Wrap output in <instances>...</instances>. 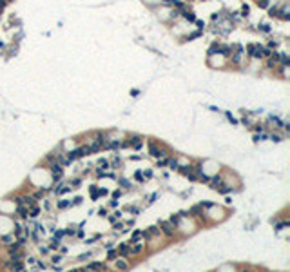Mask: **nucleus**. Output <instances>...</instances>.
Returning a JSON list of instances; mask_svg holds the SVG:
<instances>
[{
	"label": "nucleus",
	"mask_w": 290,
	"mask_h": 272,
	"mask_svg": "<svg viewBox=\"0 0 290 272\" xmlns=\"http://www.w3.org/2000/svg\"><path fill=\"white\" fill-rule=\"evenodd\" d=\"M167 165H169V167H171L172 171H178V167H180V161H178L176 158H171V160L167 161Z\"/></svg>",
	"instance_id": "obj_24"
},
{
	"label": "nucleus",
	"mask_w": 290,
	"mask_h": 272,
	"mask_svg": "<svg viewBox=\"0 0 290 272\" xmlns=\"http://www.w3.org/2000/svg\"><path fill=\"white\" fill-rule=\"evenodd\" d=\"M167 161H169L167 158H163V160H160V158H158V167H165V165H167Z\"/></svg>",
	"instance_id": "obj_39"
},
{
	"label": "nucleus",
	"mask_w": 290,
	"mask_h": 272,
	"mask_svg": "<svg viewBox=\"0 0 290 272\" xmlns=\"http://www.w3.org/2000/svg\"><path fill=\"white\" fill-rule=\"evenodd\" d=\"M56 161L62 165V167H65V165H69L71 161H69V158H67V154H56Z\"/></svg>",
	"instance_id": "obj_18"
},
{
	"label": "nucleus",
	"mask_w": 290,
	"mask_h": 272,
	"mask_svg": "<svg viewBox=\"0 0 290 272\" xmlns=\"http://www.w3.org/2000/svg\"><path fill=\"white\" fill-rule=\"evenodd\" d=\"M205 2H207V0H205Z\"/></svg>",
	"instance_id": "obj_52"
},
{
	"label": "nucleus",
	"mask_w": 290,
	"mask_h": 272,
	"mask_svg": "<svg viewBox=\"0 0 290 272\" xmlns=\"http://www.w3.org/2000/svg\"><path fill=\"white\" fill-rule=\"evenodd\" d=\"M49 171H51V176H53V180H55V181H60V180H62V176H64V167L58 163L56 160H55V161H51Z\"/></svg>",
	"instance_id": "obj_3"
},
{
	"label": "nucleus",
	"mask_w": 290,
	"mask_h": 272,
	"mask_svg": "<svg viewBox=\"0 0 290 272\" xmlns=\"http://www.w3.org/2000/svg\"><path fill=\"white\" fill-rule=\"evenodd\" d=\"M47 251H49L47 247H40V252H42V254H47Z\"/></svg>",
	"instance_id": "obj_50"
},
{
	"label": "nucleus",
	"mask_w": 290,
	"mask_h": 272,
	"mask_svg": "<svg viewBox=\"0 0 290 272\" xmlns=\"http://www.w3.org/2000/svg\"><path fill=\"white\" fill-rule=\"evenodd\" d=\"M127 211H129V212H133V214H138V212H140V209H138V207H134V205H133V207L129 205V207H127Z\"/></svg>",
	"instance_id": "obj_40"
},
{
	"label": "nucleus",
	"mask_w": 290,
	"mask_h": 272,
	"mask_svg": "<svg viewBox=\"0 0 290 272\" xmlns=\"http://www.w3.org/2000/svg\"><path fill=\"white\" fill-rule=\"evenodd\" d=\"M89 256H91V252H83V254H80V256H78V261H87V259H89Z\"/></svg>",
	"instance_id": "obj_36"
},
{
	"label": "nucleus",
	"mask_w": 290,
	"mask_h": 272,
	"mask_svg": "<svg viewBox=\"0 0 290 272\" xmlns=\"http://www.w3.org/2000/svg\"><path fill=\"white\" fill-rule=\"evenodd\" d=\"M250 15V6L249 4H243L241 6V17H249Z\"/></svg>",
	"instance_id": "obj_27"
},
{
	"label": "nucleus",
	"mask_w": 290,
	"mask_h": 272,
	"mask_svg": "<svg viewBox=\"0 0 290 272\" xmlns=\"http://www.w3.org/2000/svg\"><path fill=\"white\" fill-rule=\"evenodd\" d=\"M149 154L153 156V158H163V156L167 154V151L163 147H160L156 142H149Z\"/></svg>",
	"instance_id": "obj_4"
},
{
	"label": "nucleus",
	"mask_w": 290,
	"mask_h": 272,
	"mask_svg": "<svg viewBox=\"0 0 290 272\" xmlns=\"http://www.w3.org/2000/svg\"><path fill=\"white\" fill-rule=\"evenodd\" d=\"M17 216L22 218V220H27V218H29V211H27V207H25L24 203H18V207H17Z\"/></svg>",
	"instance_id": "obj_10"
},
{
	"label": "nucleus",
	"mask_w": 290,
	"mask_h": 272,
	"mask_svg": "<svg viewBox=\"0 0 290 272\" xmlns=\"http://www.w3.org/2000/svg\"><path fill=\"white\" fill-rule=\"evenodd\" d=\"M156 198H158V192H154V194L151 196V198H149V201H147V203H153V201H154Z\"/></svg>",
	"instance_id": "obj_45"
},
{
	"label": "nucleus",
	"mask_w": 290,
	"mask_h": 272,
	"mask_svg": "<svg viewBox=\"0 0 290 272\" xmlns=\"http://www.w3.org/2000/svg\"><path fill=\"white\" fill-rule=\"evenodd\" d=\"M27 211H29V218H37V216L42 212V209H40L37 203H35V205H31V207H27Z\"/></svg>",
	"instance_id": "obj_17"
},
{
	"label": "nucleus",
	"mask_w": 290,
	"mask_h": 272,
	"mask_svg": "<svg viewBox=\"0 0 290 272\" xmlns=\"http://www.w3.org/2000/svg\"><path fill=\"white\" fill-rule=\"evenodd\" d=\"M71 205V201H67V200H60L58 201V209H67Z\"/></svg>",
	"instance_id": "obj_31"
},
{
	"label": "nucleus",
	"mask_w": 290,
	"mask_h": 272,
	"mask_svg": "<svg viewBox=\"0 0 290 272\" xmlns=\"http://www.w3.org/2000/svg\"><path fill=\"white\" fill-rule=\"evenodd\" d=\"M105 269H107V265L100 263V261H93V263L87 265V270H105Z\"/></svg>",
	"instance_id": "obj_14"
},
{
	"label": "nucleus",
	"mask_w": 290,
	"mask_h": 272,
	"mask_svg": "<svg viewBox=\"0 0 290 272\" xmlns=\"http://www.w3.org/2000/svg\"><path fill=\"white\" fill-rule=\"evenodd\" d=\"M123 147V142H120V140H113V142H109V149H122Z\"/></svg>",
	"instance_id": "obj_20"
},
{
	"label": "nucleus",
	"mask_w": 290,
	"mask_h": 272,
	"mask_svg": "<svg viewBox=\"0 0 290 272\" xmlns=\"http://www.w3.org/2000/svg\"><path fill=\"white\" fill-rule=\"evenodd\" d=\"M89 149H91V153H100V151H102V145H100L98 142H95L93 145H89Z\"/></svg>",
	"instance_id": "obj_29"
},
{
	"label": "nucleus",
	"mask_w": 290,
	"mask_h": 272,
	"mask_svg": "<svg viewBox=\"0 0 290 272\" xmlns=\"http://www.w3.org/2000/svg\"><path fill=\"white\" fill-rule=\"evenodd\" d=\"M160 231L165 234L167 238H172L174 232H176V227H174L171 221H165V220H161V221H160Z\"/></svg>",
	"instance_id": "obj_5"
},
{
	"label": "nucleus",
	"mask_w": 290,
	"mask_h": 272,
	"mask_svg": "<svg viewBox=\"0 0 290 272\" xmlns=\"http://www.w3.org/2000/svg\"><path fill=\"white\" fill-rule=\"evenodd\" d=\"M73 203H75V205H80V203H82V198H80V196H76V198H75V201H73Z\"/></svg>",
	"instance_id": "obj_46"
},
{
	"label": "nucleus",
	"mask_w": 290,
	"mask_h": 272,
	"mask_svg": "<svg viewBox=\"0 0 290 272\" xmlns=\"http://www.w3.org/2000/svg\"><path fill=\"white\" fill-rule=\"evenodd\" d=\"M76 153H78V158H83V156L91 154V149H89V145H80L76 149Z\"/></svg>",
	"instance_id": "obj_16"
},
{
	"label": "nucleus",
	"mask_w": 290,
	"mask_h": 272,
	"mask_svg": "<svg viewBox=\"0 0 290 272\" xmlns=\"http://www.w3.org/2000/svg\"><path fill=\"white\" fill-rule=\"evenodd\" d=\"M120 185H122V187H125V189H133V183H131L127 178H120Z\"/></svg>",
	"instance_id": "obj_28"
},
{
	"label": "nucleus",
	"mask_w": 290,
	"mask_h": 272,
	"mask_svg": "<svg viewBox=\"0 0 290 272\" xmlns=\"http://www.w3.org/2000/svg\"><path fill=\"white\" fill-rule=\"evenodd\" d=\"M263 49H265V45H261V44H249L245 47V55L252 60H261L263 58Z\"/></svg>",
	"instance_id": "obj_1"
},
{
	"label": "nucleus",
	"mask_w": 290,
	"mask_h": 272,
	"mask_svg": "<svg viewBox=\"0 0 290 272\" xmlns=\"http://www.w3.org/2000/svg\"><path fill=\"white\" fill-rule=\"evenodd\" d=\"M134 241H141V231H134L133 232V238H131L129 243H134Z\"/></svg>",
	"instance_id": "obj_26"
},
{
	"label": "nucleus",
	"mask_w": 290,
	"mask_h": 272,
	"mask_svg": "<svg viewBox=\"0 0 290 272\" xmlns=\"http://www.w3.org/2000/svg\"><path fill=\"white\" fill-rule=\"evenodd\" d=\"M285 227H288V221H281V223H276V227H274V229H276V232H279V231H281V229H285Z\"/></svg>",
	"instance_id": "obj_32"
},
{
	"label": "nucleus",
	"mask_w": 290,
	"mask_h": 272,
	"mask_svg": "<svg viewBox=\"0 0 290 272\" xmlns=\"http://www.w3.org/2000/svg\"><path fill=\"white\" fill-rule=\"evenodd\" d=\"M64 232L67 234V236H75V234H76V229H75V227H69V229H65Z\"/></svg>",
	"instance_id": "obj_37"
},
{
	"label": "nucleus",
	"mask_w": 290,
	"mask_h": 272,
	"mask_svg": "<svg viewBox=\"0 0 290 272\" xmlns=\"http://www.w3.org/2000/svg\"><path fill=\"white\" fill-rule=\"evenodd\" d=\"M143 176H145V178H153V171H145V174Z\"/></svg>",
	"instance_id": "obj_48"
},
{
	"label": "nucleus",
	"mask_w": 290,
	"mask_h": 272,
	"mask_svg": "<svg viewBox=\"0 0 290 272\" xmlns=\"http://www.w3.org/2000/svg\"><path fill=\"white\" fill-rule=\"evenodd\" d=\"M114 231H123V223H116L114 221Z\"/></svg>",
	"instance_id": "obj_42"
},
{
	"label": "nucleus",
	"mask_w": 290,
	"mask_h": 272,
	"mask_svg": "<svg viewBox=\"0 0 290 272\" xmlns=\"http://www.w3.org/2000/svg\"><path fill=\"white\" fill-rule=\"evenodd\" d=\"M109 205H111V207H116V205H118V200H111Z\"/></svg>",
	"instance_id": "obj_47"
},
{
	"label": "nucleus",
	"mask_w": 290,
	"mask_h": 272,
	"mask_svg": "<svg viewBox=\"0 0 290 272\" xmlns=\"http://www.w3.org/2000/svg\"><path fill=\"white\" fill-rule=\"evenodd\" d=\"M20 201H22L25 207H31V205L37 203V198H35L33 194H25V196H20Z\"/></svg>",
	"instance_id": "obj_11"
},
{
	"label": "nucleus",
	"mask_w": 290,
	"mask_h": 272,
	"mask_svg": "<svg viewBox=\"0 0 290 272\" xmlns=\"http://www.w3.org/2000/svg\"><path fill=\"white\" fill-rule=\"evenodd\" d=\"M15 239H17V236H15V234H6V236H2V238H0V243H2V245H6V247H9Z\"/></svg>",
	"instance_id": "obj_15"
},
{
	"label": "nucleus",
	"mask_w": 290,
	"mask_h": 272,
	"mask_svg": "<svg viewBox=\"0 0 290 272\" xmlns=\"http://www.w3.org/2000/svg\"><path fill=\"white\" fill-rule=\"evenodd\" d=\"M116 251H118V254H120L122 258H127V256H131V254H133V252H131V243H120Z\"/></svg>",
	"instance_id": "obj_8"
},
{
	"label": "nucleus",
	"mask_w": 290,
	"mask_h": 272,
	"mask_svg": "<svg viewBox=\"0 0 290 272\" xmlns=\"http://www.w3.org/2000/svg\"><path fill=\"white\" fill-rule=\"evenodd\" d=\"M270 140H272V142H281L283 138H281L279 134H270Z\"/></svg>",
	"instance_id": "obj_41"
},
{
	"label": "nucleus",
	"mask_w": 290,
	"mask_h": 272,
	"mask_svg": "<svg viewBox=\"0 0 290 272\" xmlns=\"http://www.w3.org/2000/svg\"><path fill=\"white\" fill-rule=\"evenodd\" d=\"M98 214H100V216H107V211H105V209H100Z\"/></svg>",
	"instance_id": "obj_49"
},
{
	"label": "nucleus",
	"mask_w": 290,
	"mask_h": 272,
	"mask_svg": "<svg viewBox=\"0 0 290 272\" xmlns=\"http://www.w3.org/2000/svg\"><path fill=\"white\" fill-rule=\"evenodd\" d=\"M24 254L22 251H17V252H9V261H22Z\"/></svg>",
	"instance_id": "obj_19"
},
{
	"label": "nucleus",
	"mask_w": 290,
	"mask_h": 272,
	"mask_svg": "<svg viewBox=\"0 0 290 272\" xmlns=\"http://www.w3.org/2000/svg\"><path fill=\"white\" fill-rule=\"evenodd\" d=\"M113 169H120L122 167V160H120V156H114L113 160H111V163H109Z\"/></svg>",
	"instance_id": "obj_21"
},
{
	"label": "nucleus",
	"mask_w": 290,
	"mask_h": 272,
	"mask_svg": "<svg viewBox=\"0 0 290 272\" xmlns=\"http://www.w3.org/2000/svg\"><path fill=\"white\" fill-rule=\"evenodd\" d=\"M60 261H62V256H53V263H60Z\"/></svg>",
	"instance_id": "obj_43"
},
{
	"label": "nucleus",
	"mask_w": 290,
	"mask_h": 272,
	"mask_svg": "<svg viewBox=\"0 0 290 272\" xmlns=\"http://www.w3.org/2000/svg\"><path fill=\"white\" fill-rule=\"evenodd\" d=\"M6 269H7V270L22 272L24 270V263H22V261H7V263H6Z\"/></svg>",
	"instance_id": "obj_9"
},
{
	"label": "nucleus",
	"mask_w": 290,
	"mask_h": 272,
	"mask_svg": "<svg viewBox=\"0 0 290 272\" xmlns=\"http://www.w3.org/2000/svg\"><path fill=\"white\" fill-rule=\"evenodd\" d=\"M134 180H136V181H145L143 173H141V171H136V173H134Z\"/></svg>",
	"instance_id": "obj_34"
},
{
	"label": "nucleus",
	"mask_w": 290,
	"mask_h": 272,
	"mask_svg": "<svg viewBox=\"0 0 290 272\" xmlns=\"http://www.w3.org/2000/svg\"><path fill=\"white\" fill-rule=\"evenodd\" d=\"M127 145H129V147H133V149H141V145H143V140H141V136L133 134L131 138H129Z\"/></svg>",
	"instance_id": "obj_6"
},
{
	"label": "nucleus",
	"mask_w": 290,
	"mask_h": 272,
	"mask_svg": "<svg viewBox=\"0 0 290 272\" xmlns=\"http://www.w3.org/2000/svg\"><path fill=\"white\" fill-rule=\"evenodd\" d=\"M67 158H69V161H75V160H78L76 149H75V151H69V153H67Z\"/></svg>",
	"instance_id": "obj_30"
},
{
	"label": "nucleus",
	"mask_w": 290,
	"mask_h": 272,
	"mask_svg": "<svg viewBox=\"0 0 290 272\" xmlns=\"http://www.w3.org/2000/svg\"><path fill=\"white\" fill-rule=\"evenodd\" d=\"M118 256H120V254H118V251H114V249H109V254H107V259H109V261H114Z\"/></svg>",
	"instance_id": "obj_25"
},
{
	"label": "nucleus",
	"mask_w": 290,
	"mask_h": 272,
	"mask_svg": "<svg viewBox=\"0 0 290 272\" xmlns=\"http://www.w3.org/2000/svg\"><path fill=\"white\" fill-rule=\"evenodd\" d=\"M69 191H71V187H69V185H62L60 181H58V185H55V194H56V196L67 194Z\"/></svg>",
	"instance_id": "obj_12"
},
{
	"label": "nucleus",
	"mask_w": 290,
	"mask_h": 272,
	"mask_svg": "<svg viewBox=\"0 0 290 272\" xmlns=\"http://www.w3.org/2000/svg\"><path fill=\"white\" fill-rule=\"evenodd\" d=\"M9 2H13V0H9Z\"/></svg>",
	"instance_id": "obj_51"
},
{
	"label": "nucleus",
	"mask_w": 290,
	"mask_h": 272,
	"mask_svg": "<svg viewBox=\"0 0 290 272\" xmlns=\"http://www.w3.org/2000/svg\"><path fill=\"white\" fill-rule=\"evenodd\" d=\"M120 196H122V191H114V192H113V198H114V200H118Z\"/></svg>",
	"instance_id": "obj_44"
},
{
	"label": "nucleus",
	"mask_w": 290,
	"mask_h": 272,
	"mask_svg": "<svg viewBox=\"0 0 290 272\" xmlns=\"http://www.w3.org/2000/svg\"><path fill=\"white\" fill-rule=\"evenodd\" d=\"M35 267L38 270H45V263H42V261H35Z\"/></svg>",
	"instance_id": "obj_38"
},
{
	"label": "nucleus",
	"mask_w": 290,
	"mask_h": 272,
	"mask_svg": "<svg viewBox=\"0 0 290 272\" xmlns=\"http://www.w3.org/2000/svg\"><path fill=\"white\" fill-rule=\"evenodd\" d=\"M276 67H277V62H276V60L272 58V56H269V58H267V69H270V71H274Z\"/></svg>",
	"instance_id": "obj_23"
},
{
	"label": "nucleus",
	"mask_w": 290,
	"mask_h": 272,
	"mask_svg": "<svg viewBox=\"0 0 290 272\" xmlns=\"http://www.w3.org/2000/svg\"><path fill=\"white\" fill-rule=\"evenodd\" d=\"M256 29H257V31H263V33H270V31H272V27H270V25H269V24H267V22H263V24H259V25H257Z\"/></svg>",
	"instance_id": "obj_22"
},
{
	"label": "nucleus",
	"mask_w": 290,
	"mask_h": 272,
	"mask_svg": "<svg viewBox=\"0 0 290 272\" xmlns=\"http://www.w3.org/2000/svg\"><path fill=\"white\" fill-rule=\"evenodd\" d=\"M178 171L183 176H187L191 181H198V174H199V167H194V165H183V167H178Z\"/></svg>",
	"instance_id": "obj_2"
},
{
	"label": "nucleus",
	"mask_w": 290,
	"mask_h": 272,
	"mask_svg": "<svg viewBox=\"0 0 290 272\" xmlns=\"http://www.w3.org/2000/svg\"><path fill=\"white\" fill-rule=\"evenodd\" d=\"M114 267L118 269V270H127V269H129V263H127L123 258H120V256H118V258L114 259Z\"/></svg>",
	"instance_id": "obj_13"
},
{
	"label": "nucleus",
	"mask_w": 290,
	"mask_h": 272,
	"mask_svg": "<svg viewBox=\"0 0 290 272\" xmlns=\"http://www.w3.org/2000/svg\"><path fill=\"white\" fill-rule=\"evenodd\" d=\"M82 185V178H75V180H71V185L69 187H75V189H78Z\"/></svg>",
	"instance_id": "obj_33"
},
{
	"label": "nucleus",
	"mask_w": 290,
	"mask_h": 272,
	"mask_svg": "<svg viewBox=\"0 0 290 272\" xmlns=\"http://www.w3.org/2000/svg\"><path fill=\"white\" fill-rule=\"evenodd\" d=\"M209 185H211V189H214V191H219V189L225 185V181H223L221 176H214V178L209 180Z\"/></svg>",
	"instance_id": "obj_7"
},
{
	"label": "nucleus",
	"mask_w": 290,
	"mask_h": 272,
	"mask_svg": "<svg viewBox=\"0 0 290 272\" xmlns=\"http://www.w3.org/2000/svg\"><path fill=\"white\" fill-rule=\"evenodd\" d=\"M33 196H35L37 200H42V198H45V191H44V189H40V191H37Z\"/></svg>",
	"instance_id": "obj_35"
}]
</instances>
